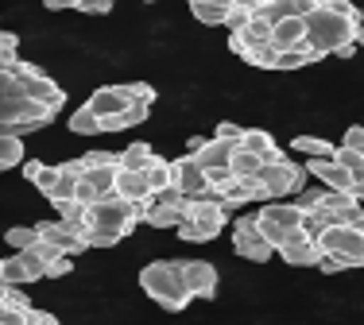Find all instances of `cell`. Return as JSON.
I'll use <instances>...</instances> for the list:
<instances>
[{
    "mask_svg": "<svg viewBox=\"0 0 364 325\" xmlns=\"http://www.w3.org/2000/svg\"><path fill=\"white\" fill-rule=\"evenodd\" d=\"M272 47L279 50V55H287V50H302V47H306V20H283V23H275Z\"/></svg>",
    "mask_w": 364,
    "mask_h": 325,
    "instance_id": "17",
    "label": "cell"
},
{
    "mask_svg": "<svg viewBox=\"0 0 364 325\" xmlns=\"http://www.w3.org/2000/svg\"><path fill=\"white\" fill-rule=\"evenodd\" d=\"M245 62L264 66V70H275V66H279V50H275L272 43H267V47H252V50L245 55Z\"/></svg>",
    "mask_w": 364,
    "mask_h": 325,
    "instance_id": "35",
    "label": "cell"
},
{
    "mask_svg": "<svg viewBox=\"0 0 364 325\" xmlns=\"http://www.w3.org/2000/svg\"><path fill=\"white\" fill-rule=\"evenodd\" d=\"M302 182H306V170L299 162L283 159V162H267L259 170V186L267 190V198H287V194H302Z\"/></svg>",
    "mask_w": 364,
    "mask_h": 325,
    "instance_id": "8",
    "label": "cell"
},
{
    "mask_svg": "<svg viewBox=\"0 0 364 325\" xmlns=\"http://www.w3.org/2000/svg\"><path fill=\"white\" fill-rule=\"evenodd\" d=\"M252 20H256V4H248V0H232V8H229V31L232 35L245 31Z\"/></svg>",
    "mask_w": 364,
    "mask_h": 325,
    "instance_id": "31",
    "label": "cell"
},
{
    "mask_svg": "<svg viewBox=\"0 0 364 325\" xmlns=\"http://www.w3.org/2000/svg\"><path fill=\"white\" fill-rule=\"evenodd\" d=\"M256 217H259V233H264V241L279 252L294 233H302V217H306V213H302L294 202H267Z\"/></svg>",
    "mask_w": 364,
    "mask_h": 325,
    "instance_id": "4",
    "label": "cell"
},
{
    "mask_svg": "<svg viewBox=\"0 0 364 325\" xmlns=\"http://www.w3.org/2000/svg\"><path fill=\"white\" fill-rule=\"evenodd\" d=\"M0 325H31V314H23V310H0Z\"/></svg>",
    "mask_w": 364,
    "mask_h": 325,
    "instance_id": "43",
    "label": "cell"
},
{
    "mask_svg": "<svg viewBox=\"0 0 364 325\" xmlns=\"http://www.w3.org/2000/svg\"><path fill=\"white\" fill-rule=\"evenodd\" d=\"M245 132L248 128H240V124H218V132H213V140H221V143H232V148H240V143H245Z\"/></svg>",
    "mask_w": 364,
    "mask_h": 325,
    "instance_id": "37",
    "label": "cell"
},
{
    "mask_svg": "<svg viewBox=\"0 0 364 325\" xmlns=\"http://www.w3.org/2000/svg\"><path fill=\"white\" fill-rule=\"evenodd\" d=\"M74 12H90V16H105V12H112V0H74Z\"/></svg>",
    "mask_w": 364,
    "mask_h": 325,
    "instance_id": "39",
    "label": "cell"
},
{
    "mask_svg": "<svg viewBox=\"0 0 364 325\" xmlns=\"http://www.w3.org/2000/svg\"><path fill=\"white\" fill-rule=\"evenodd\" d=\"M229 8H232V0H194L190 12H194V20H202L205 28H229Z\"/></svg>",
    "mask_w": 364,
    "mask_h": 325,
    "instance_id": "20",
    "label": "cell"
},
{
    "mask_svg": "<svg viewBox=\"0 0 364 325\" xmlns=\"http://www.w3.org/2000/svg\"><path fill=\"white\" fill-rule=\"evenodd\" d=\"M279 255L291 268H322V260H326V252L318 248V241H310L306 233H294L291 241L279 248Z\"/></svg>",
    "mask_w": 364,
    "mask_h": 325,
    "instance_id": "15",
    "label": "cell"
},
{
    "mask_svg": "<svg viewBox=\"0 0 364 325\" xmlns=\"http://www.w3.org/2000/svg\"><path fill=\"white\" fill-rule=\"evenodd\" d=\"M82 159H85V167H120V155H112V151H90Z\"/></svg>",
    "mask_w": 364,
    "mask_h": 325,
    "instance_id": "40",
    "label": "cell"
},
{
    "mask_svg": "<svg viewBox=\"0 0 364 325\" xmlns=\"http://www.w3.org/2000/svg\"><path fill=\"white\" fill-rule=\"evenodd\" d=\"M50 121H55V109L39 105V101H31V97L0 101V128H4V136H28V132H36V128L50 124Z\"/></svg>",
    "mask_w": 364,
    "mask_h": 325,
    "instance_id": "5",
    "label": "cell"
},
{
    "mask_svg": "<svg viewBox=\"0 0 364 325\" xmlns=\"http://www.w3.org/2000/svg\"><path fill=\"white\" fill-rule=\"evenodd\" d=\"M0 283L4 287L31 283V271H28V263H23V255H8V260H0Z\"/></svg>",
    "mask_w": 364,
    "mask_h": 325,
    "instance_id": "24",
    "label": "cell"
},
{
    "mask_svg": "<svg viewBox=\"0 0 364 325\" xmlns=\"http://www.w3.org/2000/svg\"><path fill=\"white\" fill-rule=\"evenodd\" d=\"M155 159L159 155H155L147 143H128V148L120 151V170H140V175H147V167H151Z\"/></svg>",
    "mask_w": 364,
    "mask_h": 325,
    "instance_id": "23",
    "label": "cell"
},
{
    "mask_svg": "<svg viewBox=\"0 0 364 325\" xmlns=\"http://www.w3.org/2000/svg\"><path fill=\"white\" fill-rule=\"evenodd\" d=\"M182 263V279H186L194 298H213L218 294V268L205 260H178Z\"/></svg>",
    "mask_w": 364,
    "mask_h": 325,
    "instance_id": "14",
    "label": "cell"
},
{
    "mask_svg": "<svg viewBox=\"0 0 364 325\" xmlns=\"http://www.w3.org/2000/svg\"><path fill=\"white\" fill-rule=\"evenodd\" d=\"M147 182H151V190H155V194L171 190V186H175V162L155 159L151 167H147Z\"/></svg>",
    "mask_w": 364,
    "mask_h": 325,
    "instance_id": "26",
    "label": "cell"
},
{
    "mask_svg": "<svg viewBox=\"0 0 364 325\" xmlns=\"http://www.w3.org/2000/svg\"><path fill=\"white\" fill-rule=\"evenodd\" d=\"M85 105L101 116V124H109V121H117V116H124L136 101L128 97L124 85H101V89H93V97L85 101Z\"/></svg>",
    "mask_w": 364,
    "mask_h": 325,
    "instance_id": "10",
    "label": "cell"
},
{
    "mask_svg": "<svg viewBox=\"0 0 364 325\" xmlns=\"http://www.w3.org/2000/svg\"><path fill=\"white\" fill-rule=\"evenodd\" d=\"M341 148H349V151H360V155H364V124H353L349 132H345Z\"/></svg>",
    "mask_w": 364,
    "mask_h": 325,
    "instance_id": "41",
    "label": "cell"
},
{
    "mask_svg": "<svg viewBox=\"0 0 364 325\" xmlns=\"http://www.w3.org/2000/svg\"><path fill=\"white\" fill-rule=\"evenodd\" d=\"M20 162H23V140H20V136H4V132H0V167L12 170V167H20Z\"/></svg>",
    "mask_w": 364,
    "mask_h": 325,
    "instance_id": "28",
    "label": "cell"
},
{
    "mask_svg": "<svg viewBox=\"0 0 364 325\" xmlns=\"http://www.w3.org/2000/svg\"><path fill=\"white\" fill-rule=\"evenodd\" d=\"M240 148H232V143H221V140H210L202 151H198V162H202L205 175H213V170H229L232 167V155H237Z\"/></svg>",
    "mask_w": 364,
    "mask_h": 325,
    "instance_id": "18",
    "label": "cell"
},
{
    "mask_svg": "<svg viewBox=\"0 0 364 325\" xmlns=\"http://www.w3.org/2000/svg\"><path fill=\"white\" fill-rule=\"evenodd\" d=\"M31 325H63L55 318V314H47V310H31Z\"/></svg>",
    "mask_w": 364,
    "mask_h": 325,
    "instance_id": "44",
    "label": "cell"
},
{
    "mask_svg": "<svg viewBox=\"0 0 364 325\" xmlns=\"http://www.w3.org/2000/svg\"><path fill=\"white\" fill-rule=\"evenodd\" d=\"M175 186H178L182 198H205V194L213 190V186H210V175L202 170V162H198L194 155L175 159Z\"/></svg>",
    "mask_w": 364,
    "mask_h": 325,
    "instance_id": "12",
    "label": "cell"
},
{
    "mask_svg": "<svg viewBox=\"0 0 364 325\" xmlns=\"http://www.w3.org/2000/svg\"><path fill=\"white\" fill-rule=\"evenodd\" d=\"M39 241L43 244H50L55 252H63V255H77V252H85V236L77 233V228H70L66 221H39Z\"/></svg>",
    "mask_w": 364,
    "mask_h": 325,
    "instance_id": "11",
    "label": "cell"
},
{
    "mask_svg": "<svg viewBox=\"0 0 364 325\" xmlns=\"http://www.w3.org/2000/svg\"><path fill=\"white\" fill-rule=\"evenodd\" d=\"M144 221V209L140 205H132V202H124V198H101L97 205L90 209V228H112V233H132L136 225Z\"/></svg>",
    "mask_w": 364,
    "mask_h": 325,
    "instance_id": "7",
    "label": "cell"
},
{
    "mask_svg": "<svg viewBox=\"0 0 364 325\" xmlns=\"http://www.w3.org/2000/svg\"><path fill=\"white\" fill-rule=\"evenodd\" d=\"M23 175L31 178V182H36V190L43 194V198H50V194H55V186L63 182V167H47V162H23Z\"/></svg>",
    "mask_w": 364,
    "mask_h": 325,
    "instance_id": "22",
    "label": "cell"
},
{
    "mask_svg": "<svg viewBox=\"0 0 364 325\" xmlns=\"http://www.w3.org/2000/svg\"><path fill=\"white\" fill-rule=\"evenodd\" d=\"M310 62H318V55L310 47H302V50H287V55H279V66H275V70H299V66H310Z\"/></svg>",
    "mask_w": 364,
    "mask_h": 325,
    "instance_id": "34",
    "label": "cell"
},
{
    "mask_svg": "<svg viewBox=\"0 0 364 325\" xmlns=\"http://www.w3.org/2000/svg\"><path fill=\"white\" fill-rule=\"evenodd\" d=\"M225 221H229V209H225L221 194L210 190L205 198H186V221H182L175 233L190 244H205L225 228Z\"/></svg>",
    "mask_w": 364,
    "mask_h": 325,
    "instance_id": "3",
    "label": "cell"
},
{
    "mask_svg": "<svg viewBox=\"0 0 364 325\" xmlns=\"http://www.w3.org/2000/svg\"><path fill=\"white\" fill-rule=\"evenodd\" d=\"M124 89H128V97H132L136 105H151L155 101V89L147 82H132V85H124Z\"/></svg>",
    "mask_w": 364,
    "mask_h": 325,
    "instance_id": "38",
    "label": "cell"
},
{
    "mask_svg": "<svg viewBox=\"0 0 364 325\" xmlns=\"http://www.w3.org/2000/svg\"><path fill=\"white\" fill-rule=\"evenodd\" d=\"M205 143H210V140H205V136H194V140H190V143H186V148H190V155H198V151H202V148H205Z\"/></svg>",
    "mask_w": 364,
    "mask_h": 325,
    "instance_id": "45",
    "label": "cell"
},
{
    "mask_svg": "<svg viewBox=\"0 0 364 325\" xmlns=\"http://www.w3.org/2000/svg\"><path fill=\"white\" fill-rule=\"evenodd\" d=\"M70 132H77V136H97V132H105V124H101V116L93 113L90 105H82L70 116Z\"/></svg>",
    "mask_w": 364,
    "mask_h": 325,
    "instance_id": "27",
    "label": "cell"
},
{
    "mask_svg": "<svg viewBox=\"0 0 364 325\" xmlns=\"http://www.w3.org/2000/svg\"><path fill=\"white\" fill-rule=\"evenodd\" d=\"M0 74H12L16 82H20V93L23 97H31V101H39V105H47V109H63L66 105V93L58 89L55 82L47 78V74L39 70V66H31V62H16L12 70H0Z\"/></svg>",
    "mask_w": 364,
    "mask_h": 325,
    "instance_id": "6",
    "label": "cell"
},
{
    "mask_svg": "<svg viewBox=\"0 0 364 325\" xmlns=\"http://www.w3.org/2000/svg\"><path fill=\"white\" fill-rule=\"evenodd\" d=\"M306 170L314 178H322V186L326 190H333V194H357V178L349 175V170L341 167V162H333V159H310L306 162Z\"/></svg>",
    "mask_w": 364,
    "mask_h": 325,
    "instance_id": "13",
    "label": "cell"
},
{
    "mask_svg": "<svg viewBox=\"0 0 364 325\" xmlns=\"http://www.w3.org/2000/svg\"><path fill=\"white\" fill-rule=\"evenodd\" d=\"M264 167H267V162L259 155H252V151H245V148L232 155V175H237V178H259V170H264Z\"/></svg>",
    "mask_w": 364,
    "mask_h": 325,
    "instance_id": "29",
    "label": "cell"
},
{
    "mask_svg": "<svg viewBox=\"0 0 364 325\" xmlns=\"http://www.w3.org/2000/svg\"><path fill=\"white\" fill-rule=\"evenodd\" d=\"M240 148L252 151V155H259L264 162H283V159H287V155L279 151V143H275L272 136L264 132V128H248V132H245V143H240Z\"/></svg>",
    "mask_w": 364,
    "mask_h": 325,
    "instance_id": "19",
    "label": "cell"
},
{
    "mask_svg": "<svg viewBox=\"0 0 364 325\" xmlns=\"http://www.w3.org/2000/svg\"><path fill=\"white\" fill-rule=\"evenodd\" d=\"M182 221H186V205H159V202H151L144 209V225H151V228H178Z\"/></svg>",
    "mask_w": 364,
    "mask_h": 325,
    "instance_id": "21",
    "label": "cell"
},
{
    "mask_svg": "<svg viewBox=\"0 0 364 325\" xmlns=\"http://www.w3.org/2000/svg\"><path fill=\"white\" fill-rule=\"evenodd\" d=\"M120 241H124V233H112V228H90V233H85V244L90 248H112Z\"/></svg>",
    "mask_w": 364,
    "mask_h": 325,
    "instance_id": "36",
    "label": "cell"
},
{
    "mask_svg": "<svg viewBox=\"0 0 364 325\" xmlns=\"http://www.w3.org/2000/svg\"><path fill=\"white\" fill-rule=\"evenodd\" d=\"M299 155H310V159H333L337 155V148L329 140H318V136H294V143H291Z\"/></svg>",
    "mask_w": 364,
    "mask_h": 325,
    "instance_id": "25",
    "label": "cell"
},
{
    "mask_svg": "<svg viewBox=\"0 0 364 325\" xmlns=\"http://www.w3.org/2000/svg\"><path fill=\"white\" fill-rule=\"evenodd\" d=\"M8 244L16 248V252H31V248L39 244V228L36 225H16V228H8Z\"/></svg>",
    "mask_w": 364,
    "mask_h": 325,
    "instance_id": "32",
    "label": "cell"
},
{
    "mask_svg": "<svg viewBox=\"0 0 364 325\" xmlns=\"http://www.w3.org/2000/svg\"><path fill=\"white\" fill-rule=\"evenodd\" d=\"M232 252L245 255V260L252 263H267L272 260L275 248L264 241V233H259V217H237V225H232Z\"/></svg>",
    "mask_w": 364,
    "mask_h": 325,
    "instance_id": "9",
    "label": "cell"
},
{
    "mask_svg": "<svg viewBox=\"0 0 364 325\" xmlns=\"http://www.w3.org/2000/svg\"><path fill=\"white\" fill-rule=\"evenodd\" d=\"M360 28H364V16L345 0H326L318 4L314 12L306 16V47L314 50L318 58L326 55H341L349 58L353 47L360 43Z\"/></svg>",
    "mask_w": 364,
    "mask_h": 325,
    "instance_id": "1",
    "label": "cell"
},
{
    "mask_svg": "<svg viewBox=\"0 0 364 325\" xmlns=\"http://www.w3.org/2000/svg\"><path fill=\"white\" fill-rule=\"evenodd\" d=\"M70 268H74V255H58V260L50 263V275H47V279H63V275H70Z\"/></svg>",
    "mask_w": 364,
    "mask_h": 325,
    "instance_id": "42",
    "label": "cell"
},
{
    "mask_svg": "<svg viewBox=\"0 0 364 325\" xmlns=\"http://www.w3.org/2000/svg\"><path fill=\"white\" fill-rule=\"evenodd\" d=\"M140 287L147 290V298H155V302L163 306V310H171V314H178V310H186V302L194 294H190V287H186V279H182V263L175 260H155V263H147V268L140 271Z\"/></svg>",
    "mask_w": 364,
    "mask_h": 325,
    "instance_id": "2",
    "label": "cell"
},
{
    "mask_svg": "<svg viewBox=\"0 0 364 325\" xmlns=\"http://www.w3.org/2000/svg\"><path fill=\"white\" fill-rule=\"evenodd\" d=\"M58 213H63L58 221H66V225H70V228H77L82 236L90 233V205H82V202H70V205H63Z\"/></svg>",
    "mask_w": 364,
    "mask_h": 325,
    "instance_id": "30",
    "label": "cell"
},
{
    "mask_svg": "<svg viewBox=\"0 0 364 325\" xmlns=\"http://www.w3.org/2000/svg\"><path fill=\"white\" fill-rule=\"evenodd\" d=\"M117 198L147 209V205L155 202V190H151V182H147V175H140V170H120L117 175Z\"/></svg>",
    "mask_w": 364,
    "mask_h": 325,
    "instance_id": "16",
    "label": "cell"
},
{
    "mask_svg": "<svg viewBox=\"0 0 364 325\" xmlns=\"http://www.w3.org/2000/svg\"><path fill=\"white\" fill-rule=\"evenodd\" d=\"M0 310H23V314H31V298L23 294L20 287H4V290H0Z\"/></svg>",
    "mask_w": 364,
    "mask_h": 325,
    "instance_id": "33",
    "label": "cell"
},
{
    "mask_svg": "<svg viewBox=\"0 0 364 325\" xmlns=\"http://www.w3.org/2000/svg\"><path fill=\"white\" fill-rule=\"evenodd\" d=\"M360 47H364V28H360Z\"/></svg>",
    "mask_w": 364,
    "mask_h": 325,
    "instance_id": "46",
    "label": "cell"
}]
</instances>
